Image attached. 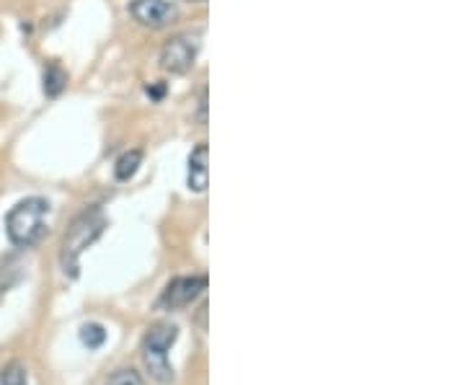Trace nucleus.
<instances>
[{
    "mask_svg": "<svg viewBox=\"0 0 465 385\" xmlns=\"http://www.w3.org/2000/svg\"><path fill=\"white\" fill-rule=\"evenodd\" d=\"M207 289V277L205 274H192V277H176L158 298V308L178 310L192 306L194 300Z\"/></svg>",
    "mask_w": 465,
    "mask_h": 385,
    "instance_id": "20e7f679",
    "label": "nucleus"
},
{
    "mask_svg": "<svg viewBox=\"0 0 465 385\" xmlns=\"http://www.w3.org/2000/svg\"><path fill=\"white\" fill-rule=\"evenodd\" d=\"M104 231H106V217L98 207L80 212L70 223V228L62 238V249H59V264H62L68 277L76 280L80 274V256L96 243Z\"/></svg>",
    "mask_w": 465,
    "mask_h": 385,
    "instance_id": "f257e3e1",
    "label": "nucleus"
},
{
    "mask_svg": "<svg viewBox=\"0 0 465 385\" xmlns=\"http://www.w3.org/2000/svg\"><path fill=\"white\" fill-rule=\"evenodd\" d=\"M192 3H205V0H192Z\"/></svg>",
    "mask_w": 465,
    "mask_h": 385,
    "instance_id": "ddd939ff",
    "label": "nucleus"
},
{
    "mask_svg": "<svg viewBox=\"0 0 465 385\" xmlns=\"http://www.w3.org/2000/svg\"><path fill=\"white\" fill-rule=\"evenodd\" d=\"M65 86H68V73H65L59 65L50 62V65L44 68V94H47V96H59Z\"/></svg>",
    "mask_w": 465,
    "mask_h": 385,
    "instance_id": "1a4fd4ad",
    "label": "nucleus"
},
{
    "mask_svg": "<svg viewBox=\"0 0 465 385\" xmlns=\"http://www.w3.org/2000/svg\"><path fill=\"white\" fill-rule=\"evenodd\" d=\"M207 166H210V148H207V142H199L192 151V155H189L187 184H189L192 192H207V187H210V169Z\"/></svg>",
    "mask_w": 465,
    "mask_h": 385,
    "instance_id": "0eeeda50",
    "label": "nucleus"
},
{
    "mask_svg": "<svg viewBox=\"0 0 465 385\" xmlns=\"http://www.w3.org/2000/svg\"><path fill=\"white\" fill-rule=\"evenodd\" d=\"M0 385H29L26 370L21 365L5 367V370L0 372Z\"/></svg>",
    "mask_w": 465,
    "mask_h": 385,
    "instance_id": "f8f14e48",
    "label": "nucleus"
},
{
    "mask_svg": "<svg viewBox=\"0 0 465 385\" xmlns=\"http://www.w3.org/2000/svg\"><path fill=\"white\" fill-rule=\"evenodd\" d=\"M106 385H145V380H142V375L137 370H132V367H122V370H116V372L109 375Z\"/></svg>",
    "mask_w": 465,
    "mask_h": 385,
    "instance_id": "9b49d317",
    "label": "nucleus"
},
{
    "mask_svg": "<svg viewBox=\"0 0 465 385\" xmlns=\"http://www.w3.org/2000/svg\"><path fill=\"white\" fill-rule=\"evenodd\" d=\"M140 163H142V151H127V153L119 155V160H116L114 166V176L119 181H130L137 174Z\"/></svg>",
    "mask_w": 465,
    "mask_h": 385,
    "instance_id": "6e6552de",
    "label": "nucleus"
},
{
    "mask_svg": "<svg viewBox=\"0 0 465 385\" xmlns=\"http://www.w3.org/2000/svg\"><path fill=\"white\" fill-rule=\"evenodd\" d=\"M196 41L187 34H178L171 37L163 50H160V68L171 76H184L194 68V60H196Z\"/></svg>",
    "mask_w": 465,
    "mask_h": 385,
    "instance_id": "39448f33",
    "label": "nucleus"
},
{
    "mask_svg": "<svg viewBox=\"0 0 465 385\" xmlns=\"http://www.w3.org/2000/svg\"><path fill=\"white\" fill-rule=\"evenodd\" d=\"M80 342H83V347L98 349L106 342V328L101 324H83L80 326Z\"/></svg>",
    "mask_w": 465,
    "mask_h": 385,
    "instance_id": "9d476101",
    "label": "nucleus"
},
{
    "mask_svg": "<svg viewBox=\"0 0 465 385\" xmlns=\"http://www.w3.org/2000/svg\"><path fill=\"white\" fill-rule=\"evenodd\" d=\"M178 339V328L174 324H155L148 328L142 339V362L150 370L153 380L160 385L174 383V367L169 365V349Z\"/></svg>",
    "mask_w": 465,
    "mask_h": 385,
    "instance_id": "7ed1b4c3",
    "label": "nucleus"
},
{
    "mask_svg": "<svg viewBox=\"0 0 465 385\" xmlns=\"http://www.w3.org/2000/svg\"><path fill=\"white\" fill-rule=\"evenodd\" d=\"M50 202L44 197H26L16 202L5 215V233L8 241L19 249H32L47 233Z\"/></svg>",
    "mask_w": 465,
    "mask_h": 385,
    "instance_id": "f03ea898",
    "label": "nucleus"
},
{
    "mask_svg": "<svg viewBox=\"0 0 465 385\" xmlns=\"http://www.w3.org/2000/svg\"><path fill=\"white\" fill-rule=\"evenodd\" d=\"M130 14L145 29H166L169 23H174L176 5L169 0H132Z\"/></svg>",
    "mask_w": 465,
    "mask_h": 385,
    "instance_id": "423d86ee",
    "label": "nucleus"
},
{
    "mask_svg": "<svg viewBox=\"0 0 465 385\" xmlns=\"http://www.w3.org/2000/svg\"><path fill=\"white\" fill-rule=\"evenodd\" d=\"M0 295H3V285H0Z\"/></svg>",
    "mask_w": 465,
    "mask_h": 385,
    "instance_id": "4468645a",
    "label": "nucleus"
}]
</instances>
